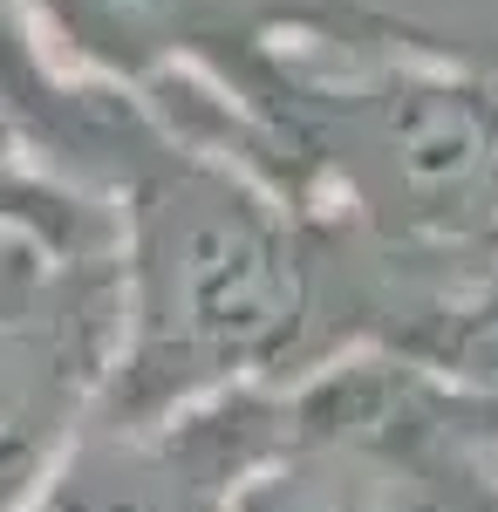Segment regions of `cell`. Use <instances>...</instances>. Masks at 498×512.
I'll list each match as a JSON object with an SVG mask.
<instances>
[{"label": "cell", "mask_w": 498, "mask_h": 512, "mask_svg": "<svg viewBox=\"0 0 498 512\" xmlns=\"http://www.w3.org/2000/svg\"><path fill=\"white\" fill-rule=\"evenodd\" d=\"M116 239H0V512H21L89 431L116 362Z\"/></svg>", "instance_id": "cell-3"}, {"label": "cell", "mask_w": 498, "mask_h": 512, "mask_svg": "<svg viewBox=\"0 0 498 512\" xmlns=\"http://www.w3.org/2000/svg\"><path fill=\"white\" fill-rule=\"evenodd\" d=\"M0 130L69 192L110 205L171 144L157 110L130 89L89 82L55 62L28 0H0Z\"/></svg>", "instance_id": "cell-5"}, {"label": "cell", "mask_w": 498, "mask_h": 512, "mask_svg": "<svg viewBox=\"0 0 498 512\" xmlns=\"http://www.w3.org/2000/svg\"><path fill=\"white\" fill-rule=\"evenodd\" d=\"M116 294L123 328L96 403L103 424L287 390L355 355L342 219L185 137L116 198Z\"/></svg>", "instance_id": "cell-1"}, {"label": "cell", "mask_w": 498, "mask_h": 512, "mask_svg": "<svg viewBox=\"0 0 498 512\" xmlns=\"http://www.w3.org/2000/svg\"><path fill=\"white\" fill-rule=\"evenodd\" d=\"M28 14L62 69L144 96L185 144L253 137L307 48H342V62L464 48L383 0H28Z\"/></svg>", "instance_id": "cell-2"}, {"label": "cell", "mask_w": 498, "mask_h": 512, "mask_svg": "<svg viewBox=\"0 0 498 512\" xmlns=\"http://www.w3.org/2000/svg\"><path fill=\"white\" fill-rule=\"evenodd\" d=\"M7 233H35V239H55V246H103V239H116V212L69 192V185H55L0 130V239Z\"/></svg>", "instance_id": "cell-6"}, {"label": "cell", "mask_w": 498, "mask_h": 512, "mask_svg": "<svg viewBox=\"0 0 498 512\" xmlns=\"http://www.w3.org/2000/svg\"><path fill=\"white\" fill-rule=\"evenodd\" d=\"M437 355H444V362H478V369L498 376V274L485 280V294L464 308V321L451 328V342ZM437 355H430V362H437Z\"/></svg>", "instance_id": "cell-7"}, {"label": "cell", "mask_w": 498, "mask_h": 512, "mask_svg": "<svg viewBox=\"0 0 498 512\" xmlns=\"http://www.w3.org/2000/svg\"><path fill=\"white\" fill-rule=\"evenodd\" d=\"M280 403L287 390H232L144 424L89 417L21 512H226L280 437Z\"/></svg>", "instance_id": "cell-4"}]
</instances>
